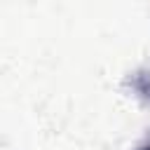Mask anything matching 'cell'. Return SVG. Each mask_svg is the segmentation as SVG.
I'll use <instances>...</instances> for the list:
<instances>
[{
	"label": "cell",
	"instance_id": "1",
	"mask_svg": "<svg viewBox=\"0 0 150 150\" xmlns=\"http://www.w3.org/2000/svg\"><path fill=\"white\" fill-rule=\"evenodd\" d=\"M145 150H150V148H145Z\"/></svg>",
	"mask_w": 150,
	"mask_h": 150
}]
</instances>
